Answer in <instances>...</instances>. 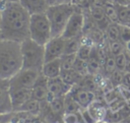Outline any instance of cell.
I'll return each mask as SVG.
<instances>
[{"label": "cell", "instance_id": "25", "mask_svg": "<svg viewBox=\"0 0 130 123\" xmlns=\"http://www.w3.org/2000/svg\"><path fill=\"white\" fill-rule=\"evenodd\" d=\"M126 51L124 53H121L117 56H115V61H116V67H117V70H120V71H125V66H126Z\"/></svg>", "mask_w": 130, "mask_h": 123}, {"label": "cell", "instance_id": "35", "mask_svg": "<svg viewBox=\"0 0 130 123\" xmlns=\"http://www.w3.org/2000/svg\"><path fill=\"white\" fill-rule=\"evenodd\" d=\"M95 123H113V122H108V121H100V122H95Z\"/></svg>", "mask_w": 130, "mask_h": 123}, {"label": "cell", "instance_id": "3", "mask_svg": "<svg viewBox=\"0 0 130 123\" xmlns=\"http://www.w3.org/2000/svg\"><path fill=\"white\" fill-rule=\"evenodd\" d=\"M76 9V5L73 3H64L58 5L49 6L46 14L49 18L53 37L62 36L66 24Z\"/></svg>", "mask_w": 130, "mask_h": 123}, {"label": "cell", "instance_id": "32", "mask_svg": "<svg viewBox=\"0 0 130 123\" xmlns=\"http://www.w3.org/2000/svg\"><path fill=\"white\" fill-rule=\"evenodd\" d=\"M126 51L127 52H130V42L126 43Z\"/></svg>", "mask_w": 130, "mask_h": 123}, {"label": "cell", "instance_id": "11", "mask_svg": "<svg viewBox=\"0 0 130 123\" xmlns=\"http://www.w3.org/2000/svg\"><path fill=\"white\" fill-rule=\"evenodd\" d=\"M12 104L10 98V82L9 79L0 78V115L11 113Z\"/></svg>", "mask_w": 130, "mask_h": 123}, {"label": "cell", "instance_id": "14", "mask_svg": "<svg viewBox=\"0 0 130 123\" xmlns=\"http://www.w3.org/2000/svg\"><path fill=\"white\" fill-rule=\"evenodd\" d=\"M19 2L28 11L30 15L38 13H46L49 8L47 0H19Z\"/></svg>", "mask_w": 130, "mask_h": 123}, {"label": "cell", "instance_id": "30", "mask_svg": "<svg viewBox=\"0 0 130 123\" xmlns=\"http://www.w3.org/2000/svg\"><path fill=\"white\" fill-rule=\"evenodd\" d=\"M110 1H112V0H95V3L103 4V3H106V2H110Z\"/></svg>", "mask_w": 130, "mask_h": 123}, {"label": "cell", "instance_id": "37", "mask_svg": "<svg viewBox=\"0 0 130 123\" xmlns=\"http://www.w3.org/2000/svg\"><path fill=\"white\" fill-rule=\"evenodd\" d=\"M0 123H3V122H2V121H1V120H0Z\"/></svg>", "mask_w": 130, "mask_h": 123}, {"label": "cell", "instance_id": "13", "mask_svg": "<svg viewBox=\"0 0 130 123\" xmlns=\"http://www.w3.org/2000/svg\"><path fill=\"white\" fill-rule=\"evenodd\" d=\"M32 99L40 101V102H46L48 101L49 97V90H48V78L44 74H40L36 84L31 88Z\"/></svg>", "mask_w": 130, "mask_h": 123}, {"label": "cell", "instance_id": "28", "mask_svg": "<svg viewBox=\"0 0 130 123\" xmlns=\"http://www.w3.org/2000/svg\"><path fill=\"white\" fill-rule=\"evenodd\" d=\"M115 4L123 5V6H130V0H112Z\"/></svg>", "mask_w": 130, "mask_h": 123}, {"label": "cell", "instance_id": "16", "mask_svg": "<svg viewBox=\"0 0 130 123\" xmlns=\"http://www.w3.org/2000/svg\"><path fill=\"white\" fill-rule=\"evenodd\" d=\"M89 115L91 116V118L94 120V122H100V121H106V117L108 114V110L107 108L101 103L98 102L96 100L88 107L86 108Z\"/></svg>", "mask_w": 130, "mask_h": 123}, {"label": "cell", "instance_id": "8", "mask_svg": "<svg viewBox=\"0 0 130 123\" xmlns=\"http://www.w3.org/2000/svg\"><path fill=\"white\" fill-rule=\"evenodd\" d=\"M66 38L63 36L53 37L45 45V62L61 58L65 53Z\"/></svg>", "mask_w": 130, "mask_h": 123}, {"label": "cell", "instance_id": "7", "mask_svg": "<svg viewBox=\"0 0 130 123\" xmlns=\"http://www.w3.org/2000/svg\"><path fill=\"white\" fill-rule=\"evenodd\" d=\"M42 72L35 69L22 68L9 79L10 88H32Z\"/></svg>", "mask_w": 130, "mask_h": 123}, {"label": "cell", "instance_id": "20", "mask_svg": "<svg viewBox=\"0 0 130 123\" xmlns=\"http://www.w3.org/2000/svg\"><path fill=\"white\" fill-rule=\"evenodd\" d=\"M116 5L118 9V23L130 26V6Z\"/></svg>", "mask_w": 130, "mask_h": 123}, {"label": "cell", "instance_id": "31", "mask_svg": "<svg viewBox=\"0 0 130 123\" xmlns=\"http://www.w3.org/2000/svg\"><path fill=\"white\" fill-rule=\"evenodd\" d=\"M121 123H130V115H129L125 120H123Z\"/></svg>", "mask_w": 130, "mask_h": 123}, {"label": "cell", "instance_id": "1", "mask_svg": "<svg viewBox=\"0 0 130 123\" xmlns=\"http://www.w3.org/2000/svg\"><path fill=\"white\" fill-rule=\"evenodd\" d=\"M30 14L20 2L1 1V39L21 43L29 39Z\"/></svg>", "mask_w": 130, "mask_h": 123}, {"label": "cell", "instance_id": "24", "mask_svg": "<svg viewBox=\"0 0 130 123\" xmlns=\"http://www.w3.org/2000/svg\"><path fill=\"white\" fill-rule=\"evenodd\" d=\"M75 60H76V54H64L60 58L62 70L73 69V65H74Z\"/></svg>", "mask_w": 130, "mask_h": 123}, {"label": "cell", "instance_id": "4", "mask_svg": "<svg viewBox=\"0 0 130 123\" xmlns=\"http://www.w3.org/2000/svg\"><path fill=\"white\" fill-rule=\"evenodd\" d=\"M22 55V68L35 69L42 72L45 63V46L30 38L20 43Z\"/></svg>", "mask_w": 130, "mask_h": 123}, {"label": "cell", "instance_id": "17", "mask_svg": "<svg viewBox=\"0 0 130 123\" xmlns=\"http://www.w3.org/2000/svg\"><path fill=\"white\" fill-rule=\"evenodd\" d=\"M60 77L65 83L73 87L74 85H77L80 83L83 76L79 75L74 69H69V70H62Z\"/></svg>", "mask_w": 130, "mask_h": 123}, {"label": "cell", "instance_id": "29", "mask_svg": "<svg viewBox=\"0 0 130 123\" xmlns=\"http://www.w3.org/2000/svg\"><path fill=\"white\" fill-rule=\"evenodd\" d=\"M126 56H127V58H126V66H125V72L130 74V55L127 53V51H126Z\"/></svg>", "mask_w": 130, "mask_h": 123}, {"label": "cell", "instance_id": "19", "mask_svg": "<svg viewBox=\"0 0 130 123\" xmlns=\"http://www.w3.org/2000/svg\"><path fill=\"white\" fill-rule=\"evenodd\" d=\"M64 108H65V113H78L81 111L80 106L74 100L70 91L64 97Z\"/></svg>", "mask_w": 130, "mask_h": 123}, {"label": "cell", "instance_id": "36", "mask_svg": "<svg viewBox=\"0 0 130 123\" xmlns=\"http://www.w3.org/2000/svg\"><path fill=\"white\" fill-rule=\"evenodd\" d=\"M127 53H128V54H129V55H130V52H127Z\"/></svg>", "mask_w": 130, "mask_h": 123}, {"label": "cell", "instance_id": "34", "mask_svg": "<svg viewBox=\"0 0 130 123\" xmlns=\"http://www.w3.org/2000/svg\"><path fill=\"white\" fill-rule=\"evenodd\" d=\"M0 19H1V0H0ZM0 39H1V32H0Z\"/></svg>", "mask_w": 130, "mask_h": 123}, {"label": "cell", "instance_id": "12", "mask_svg": "<svg viewBox=\"0 0 130 123\" xmlns=\"http://www.w3.org/2000/svg\"><path fill=\"white\" fill-rule=\"evenodd\" d=\"M10 98L12 112H18L19 109L32 98L30 88H10Z\"/></svg>", "mask_w": 130, "mask_h": 123}, {"label": "cell", "instance_id": "27", "mask_svg": "<svg viewBox=\"0 0 130 123\" xmlns=\"http://www.w3.org/2000/svg\"><path fill=\"white\" fill-rule=\"evenodd\" d=\"M49 6L52 5H58V4H64V3H71V0H47Z\"/></svg>", "mask_w": 130, "mask_h": 123}, {"label": "cell", "instance_id": "23", "mask_svg": "<svg viewBox=\"0 0 130 123\" xmlns=\"http://www.w3.org/2000/svg\"><path fill=\"white\" fill-rule=\"evenodd\" d=\"M73 69L81 76H86L88 75V67H87V61L83 60V59H80L76 56V60L74 62V65H73Z\"/></svg>", "mask_w": 130, "mask_h": 123}, {"label": "cell", "instance_id": "18", "mask_svg": "<svg viewBox=\"0 0 130 123\" xmlns=\"http://www.w3.org/2000/svg\"><path fill=\"white\" fill-rule=\"evenodd\" d=\"M104 33H105V38L107 42L120 40V23L111 22Z\"/></svg>", "mask_w": 130, "mask_h": 123}, {"label": "cell", "instance_id": "15", "mask_svg": "<svg viewBox=\"0 0 130 123\" xmlns=\"http://www.w3.org/2000/svg\"><path fill=\"white\" fill-rule=\"evenodd\" d=\"M61 72H62V67H61L60 58L46 61L42 68V74H44L48 79L60 77Z\"/></svg>", "mask_w": 130, "mask_h": 123}, {"label": "cell", "instance_id": "22", "mask_svg": "<svg viewBox=\"0 0 130 123\" xmlns=\"http://www.w3.org/2000/svg\"><path fill=\"white\" fill-rule=\"evenodd\" d=\"M107 48L111 55L117 56L126 51V44L123 43L121 40H117V41H113V42H108Z\"/></svg>", "mask_w": 130, "mask_h": 123}, {"label": "cell", "instance_id": "6", "mask_svg": "<svg viewBox=\"0 0 130 123\" xmlns=\"http://www.w3.org/2000/svg\"><path fill=\"white\" fill-rule=\"evenodd\" d=\"M84 26H85L84 10L79 6H76V9L69 18L62 36L66 39L82 37L84 33Z\"/></svg>", "mask_w": 130, "mask_h": 123}, {"label": "cell", "instance_id": "5", "mask_svg": "<svg viewBox=\"0 0 130 123\" xmlns=\"http://www.w3.org/2000/svg\"><path fill=\"white\" fill-rule=\"evenodd\" d=\"M29 38L44 46L53 38L51 24L46 13L30 15Z\"/></svg>", "mask_w": 130, "mask_h": 123}, {"label": "cell", "instance_id": "10", "mask_svg": "<svg viewBox=\"0 0 130 123\" xmlns=\"http://www.w3.org/2000/svg\"><path fill=\"white\" fill-rule=\"evenodd\" d=\"M71 88L72 86L65 83L61 79V77L48 79V90H49L48 101L58 98H64L71 90Z\"/></svg>", "mask_w": 130, "mask_h": 123}, {"label": "cell", "instance_id": "9", "mask_svg": "<svg viewBox=\"0 0 130 123\" xmlns=\"http://www.w3.org/2000/svg\"><path fill=\"white\" fill-rule=\"evenodd\" d=\"M71 95L73 96L74 100L78 103L81 109H86L88 108L94 101H95V94L94 91L87 89L79 84L74 85L71 90Z\"/></svg>", "mask_w": 130, "mask_h": 123}, {"label": "cell", "instance_id": "26", "mask_svg": "<svg viewBox=\"0 0 130 123\" xmlns=\"http://www.w3.org/2000/svg\"><path fill=\"white\" fill-rule=\"evenodd\" d=\"M120 40L125 44L130 42V26L120 24Z\"/></svg>", "mask_w": 130, "mask_h": 123}, {"label": "cell", "instance_id": "2", "mask_svg": "<svg viewBox=\"0 0 130 123\" xmlns=\"http://www.w3.org/2000/svg\"><path fill=\"white\" fill-rule=\"evenodd\" d=\"M20 69H22L20 43L0 39V78L10 79Z\"/></svg>", "mask_w": 130, "mask_h": 123}, {"label": "cell", "instance_id": "21", "mask_svg": "<svg viewBox=\"0 0 130 123\" xmlns=\"http://www.w3.org/2000/svg\"><path fill=\"white\" fill-rule=\"evenodd\" d=\"M103 5H104L105 12H106V16L110 20V22H118V9H117V5L113 1L103 3Z\"/></svg>", "mask_w": 130, "mask_h": 123}, {"label": "cell", "instance_id": "33", "mask_svg": "<svg viewBox=\"0 0 130 123\" xmlns=\"http://www.w3.org/2000/svg\"><path fill=\"white\" fill-rule=\"evenodd\" d=\"M2 2H19V0H1Z\"/></svg>", "mask_w": 130, "mask_h": 123}]
</instances>
